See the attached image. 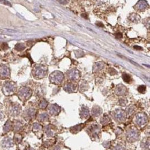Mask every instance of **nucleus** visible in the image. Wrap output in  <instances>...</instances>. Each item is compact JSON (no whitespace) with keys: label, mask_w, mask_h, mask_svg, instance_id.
I'll return each instance as SVG.
<instances>
[{"label":"nucleus","mask_w":150,"mask_h":150,"mask_svg":"<svg viewBox=\"0 0 150 150\" xmlns=\"http://www.w3.org/2000/svg\"><path fill=\"white\" fill-rule=\"evenodd\" d=\"M47 72H48V69L46 66L38 64L34 68L33 75L36 78L41 79L47 76Z\"/></svg>","instance_id":"f257e3e1"},{"label":"nucleus","mask_w":150,"mask_h":150,"mask_svg":"<svg viewBox=\"0 0 150 150\" xmlns=\"http://www.w3.org/2000/svg\"><path fill=\"white\" fill-rule=\"evenodd\" d=\"M64 77L63 73L59 71H55L53 73L50 75L49 80L52 83L56 84V85H59L62 82Z\"/></svg>","instance_id":"f03ea898"},{"label":"nucleus","mask_w":150,"mask_h":150,"mask_svg":"<svg viewBox=\"0 0 150 150\" xmlns=\"http://www.w3.org/2000/svg\"><path fill=\"white\" fill-rule=\"evenodd\" d=\"M18 96L21 100L26 101L30 98L32 95V90L28 87H23L20 88L18 91Z\"/></svg>","instance_id":"7ed1b4c3"},{"label":"nucleus","mask_w":150,"mask_h":150,"mask_svg":"<svg viewBox=\"0 0 150 150\" xmlns=\"http://www.w3.org/2000/svg\"><path fill=\"white\" fill-rule=\"evenodd\" d=\"M2 91L6 95H11L16 91V84L13 82H7L3 87Z\"/></svg>","instance_id":"20e7f679"},{"label":"nucleus","mask_w":150,"mask_h":150,"mask_svg":"<svg viewBox=\"0 0 150 150\" xmlns=\"http://www.w3.org/2000/svg\"><path fill=\"white\" fill-rule=\"evenodd\" d=\"M113 117L117 122H123L126 119V113L123 110L117 109L112 113Z\"/></svg>","instance_id":"39448f33"},{"label":"nucleus","mask_w":150,"mask_h":150,"mask_svg":"<svg viewBox=\"0 0 150 150\" xmlns=\"http://www.w3.org/2000/svg\"><path fill=\"white\" fill-rule=\"evenodd\" d=\"M139 132L136 129H129L127 132V140L131 142L137 141L139 139Z\"/></svg>","instance_id":"423d86ee"},{"label":"nucleus","mask_w":150,"mask_h":150,"mask_svg":"<svg viewBox=\"0 0 150 150\" xmlns=\"http://www.w3.org/2000/svg\"><path fill=\"white\" fill-rule=\"evenodd\" d=\"M147 116L144 113H140L135 117V123L140 127L145 125L147 123Z\"/></svg>","instance_id":"0eeeda50"},{"label":"nucleus","mask_w":150,"mask_h":150,"mask_svg":"<svg viewBox=\"0 0 150 150\" xmlns=\"http://www.w3.org/2000/svg\"><path fill=\"white\" fill-rule=\"evenodd\" d=\"M67 76L71 80H76L80 77V73L78 69H73L67 71Z\"/></svg>","instance_id":"6e6552de"},{"label":"nucleus","mask_w":150,"mask_h":150,"mask_svg":"<svg viewBox=\"0 0 150 150\" xmlns=\"http://www.w3.org/2000/svg\"><path fill=\"white\" fill-rule=\"evenodd\" d=\"M10 77V70L6 65L0 66V78L6 79Z\"/></svg>","instance_id":"1a4fd4ad"},{"label":"nucleus","mask_w":150,"mask_h":150,"mask_svg":"<svg viewBox=\"0 0 150 150\" xmlns=\"http://www.w3.org/2000/svg\"><path fill=\"white\" fill-rule=\"evenodd\" d=\"M21 109V108L20 105L15 104L11 106L10 110H9V113H10L11 116H17L20 114Z\"/></svg>","instance_id":"9d476101"},{"label":"nucleus","mask_w":150,"mask_h":150,"mask_svg":"<svg viewBox=\"0 0 150 150\" xmlns=\"http://www.w3.org/2000/svg\"><path fill=\"white\" fill-rule=\"evenodd\" d=\"M61 111L60 107L58 106L56 104H51L49 108V114L52 116H56L59 114Z\"/></svg>","instance_id":"9b49d317"},{"label":"nucleus","mask_w":150,"mask_h":150,"mask_svg":"<svg viewBox=\"0 0 150 150\" xmlns=\"http://www.w3.org/2000/svg\"><path fill=\"white\" fill-rule=\"evenodd\" d=\"M1 145H2L3 147L9 148L13 147V145H14V142H13V140H12V138L9 137H6L2 140Z\"/></svg>","instance_id":"f8f14e48"},{"label":"nucleus","mask_w":150,"mask_h":150,"mask_svg":"<svg viewBox=\"0 0 150 150\" xmlns=\"http://www.w3.org/2000/svg\"><path fill=\"white\" fill-rule=\"evenodd\" d=\"M36 113H37V111H36L35 109L30 108L24 112V118H26V119L33 118L35 117Z\"/></svg>","instance_id":"ddd939ff"},{"label":"nucleus","mask_w":150,"mask_h":150,"mask_svg":"<svg viewBox=\"0 0 150 150\" xmlns=\"http://www.w3.org/2000/svg\"><path fill=\"white\" fill-rule=\"evenodd\" d=\"M127 88L123 85H118L116 88V93L118 95H124L127 93Z\"/></svg>","instance_id":"4468645a"},{"label":"nucleus","mask_w":150,"mask_h":150,"mask_svg":"<svg viewBox=\"0 0 150 150\" xmlns=\"http://www.w3.org/2000/svg\"><path fill=\"white\" fill-rule=\"evenodd\" d=\"M77 87L76 85L72 82H69L64 86V90L68 93H73L76 91Z\"/></svg>","instance_id":"2eb2a0df"},{"label":"nucleus","mask_w":150,"mask_h":150,"mask_svg":"<svg viewBox=\"0 0 150 150\" xmlns=\"http://www.w3.org/2000/svg\"><path fill=\"white\" fill-rule=\"evenodd\" d=\"M80 116L81 118H87L89 116V110L87 107L82 106L80 109Z\"/></svg>","instance_id":"dca6fc26"},{"label":"nucleus","mask_w":150,"mask_h":150,"mask_svg":"<svg viewBox=\"0 0 150 150\" xmlns=\"http://www.w3.org/2000/svg\"><path fill=\"white\" fill-rule=\"evenodd\" d=\"M89 131L91 132V135L92 136H93V137H97L99 135L100 129V127L98 125H94L89 128Z\"/></svg>","instance_id":"f3484780"},{"label":"nucleus","mask_w":150,"mask_h":150,"mask_svg":"<svg viewBox=\"0 0 150 150\" xmlns=\"http://www.w3.org/2000/svg\"><path fill=\"white\" fill-rule=\"evenodd\" d=\"M147 7V3L146 1H139L137 3V4L135 6L136 9H137V10L138 11H144L145 10Z\"/></svg>","instance_id":"a211bd4d"},{"label":"nucleus","mask_w":150,"mask_h":150,"mask_svg":"<svg viewBox=\"0 0 150 150\" xmlns=\"http://www.w3.org/2000/svg\"><path fill=\"white\" fill-rule=\"evenodd\" d=\"M102 110L98 106H94L91 110V114L94 117L99 116L100 115L102 114Z\"/></svg>","instance_id":"6ab92c4d"},{"label":"nucleus","mask_w":150,"mask_h":150,"mask_svg":"<svg viewBox=\"0 0 150 150\" xmlns=\"http://www.w3.org/2000/svg\"><path fill=\"white\" fill-rule=\"evenodd\" d=\"M104 66V64L102 62H98L94 64V65L93 66V71L96 72L99 71L101 69H102Z\"/></svg>","instance_id":"aec40b11"},{"label":"nucleus","mask_w":150,"mask_h":150,"mask_svg":"<svg viewBox=\"0 0 150 150\" xmlns=\"http://www.w3.org/2000/svg\"><path fill=\"white\" fill-rule=\"evenodd\" d=\"M79 88H80V90L81 91H85L89 89V85L86 81H81L80 84H79Z\"/></svg>","instance_id":"412c9836"},{"label":"nucleus","mask_w":150,"mask_h":150,"mask_svg":"<svg viewBox=\"0 0 150 150\" xmlns=\"http://www.w3.org/2000/svg\"><path fill=\"white\" fill-rule=\"evenodd\" d=\"M45 133L47 134V136L49 137H51V136H53L54 135V132H53V129H52V127H51V125H48V126H46L44 129Z\"/></svg>","instance_id":"4be33fe9"},{"label":"nucleus","mask_w":150,"mask_h":150,"mask_svg":"<svg viewBox=\"0 0 150 150\" xmlns=\"http://www.w3.org/2000/svg\"><path fill=\"white\" fill-rule=\"evenodd\" d=\"M12 127H13V125H12V123H11V121H8L6 123H5L4 126V131L5 133H7L9 132V131H11V129H12Z\"/></svg>","instance_id":"5701e85b"},{"label":"nucleus","mask_w":150,"mask_h":150,"mask_svg":"<svg viewBox=\"0 0 150 150\" xmlns=\"http://www.w3.org/2000/svg\"><path fill=\"white\" fill-rule=\"evenodd\" d=\"M83 127H84V124L76 125V126H75V127H72L71 129V132H73V133H77V132H78L79 131H80Z\"/></svg>","instance_id":"b1692460"},{"label":"nucleus","mask_w":150,"mask_h":150,"mask_svg":"<svg viewBox=\"0 0 150 150\" xmlns=\"http://www.w3.org/2000/svg\"><path fill=\"white\" fill-rule=\"evenodd\" d=\"M38 119L39 121H42V122H44V121H47L49 119V116H48L47 113H42V114L39 115Z\"/></svg>","instance_id":"393cba45"},{"label":"nucleus","mask_w":150,"mask_h":150,"mask_svg":"<svg viewBox=\"0 0 150 150\" xmlns=\"http://www.w3.org/2000/svg\"><path fill=\"white\" fill-rule=\"evenodd\" d=\"M22 124L19 121H16L14 124V129L15 131H19L22 129Z\"/></svg>","instance_id":"a878e982"},{"label":"nucleus","mask_w":150,"mask_h":150,"mask_svg":"<svg viewBox=\"0 0 150 150\" xmlns=\"http://www.w3.org/2000/svg\"><path fill=\"white\" fill-rule=\"evenodd\" d=\"M110 121V118H109V116H104L101 119H100V123H101L102 125H107V124H108V123H109Z\"/></svg>","instance_id":"bb28decb"},{"label":"nucleus","mask_w":150,"mask_h":150,"mask_svg":"<svg viewBox=\"0 0 150 150\" xmlns=\"http://www.w3.org/2000/svg\"><path fill=\"white\" fill-rule=\"evenodd\" d=\"M42 126H41L39 123H35L33 124V131L36 132V131H42Z\"/></svg>","instance_id":"cd10ccee"},{"label":"nucleus","mask_w":150,"mask_h":150,"mask_svg":"<svg viewBox=\"0 0 150 150\" xmlns=\"http://www.w3.org/2000/svg\"><path fill=\"white\" fill-rule=\"evenodd\" d=\"M47 105H48V102H47L45 99L42 100L40 101V104H39V107H40V109H45V108L47 107Z\"/></svg>","instance_id":"c85d7f7f"},{"label":"nucleus","mask_w":150,"mask_h":150,"mask_svg":"<svg viewBox=\"0 0 150 150\" xmlns=\"http://www.w3.org/2000/svg\"><path fill=\"white\" fill-rule=\"evenodd\" d=\"M135 111V107L134 106H129V107H127V114L128 115L133 114Z\"/></svg>","instance_id":"c756f323"},{"label":"nucleus","mask_w":150,"mask_h":150,"mask_svg":"<svg viewBox=\"0 0 150 150\" xmlns=\"http://www.w3.org/2000/svg\"><path fill=\"white\" fill-rule=\"evenodd\" d=\"M24 49H25V46L23 44H21V43H18V44L15 45V49L17 50V51H23Z\"/></svg>","instance_id":"7c9ffc66"},{"label":"nucleus","mask_w":150,"mask_h":150,"mask_svg":"<svg viewBox=\"0 0 150 150\" xmlns=\"http://www.w3.org/2000/svg\"><path fill=\"white\" fill-rule=\"evenodd\" d=\"M123 79L124 80V81L125 82H126L129 83L131 82V77L129 76V75L127 73H123Z\"/></svg>","instance_id":"2f4dec72"},{"label":"nucleus","mask_w":150,"mask_h":150,"mask_svg":"<svg viewBox=\"0 0 150 150\" xmlns=\"http://www.w3.org/2000/svg\"><path fill=\"white\" fill-rule=\"evenodd\" d=\"M119 104L121 106H125L127 104V100L125 98H121L119 100Z\"/></svg>","instance_id":"473e14b6"},{"label":"nucleus","mask_w":150,"mask_h":150,"mask_svg":"<svg viewBox=\"0 0 150 150\" xmlns=\"http://www.w3.org/2000/svg\"><path fill=\"white\" fill-rule=\"evenodd\" d=\"M130 19H131V21H136V20H138H138L140 19V17L138 15H136V14H132V15H131ZM136 22H137V21H136Z\"/></svg>","instance_id":"72a5a7b5"},{"label":"nucleus","mask_w":150,"mask_h":150,"mask_svg":"<svg viewBox=\"0 0 150 150\" xmlns=\"http://www.w3.org/2000/svg\"><path fill=\"white\" fill-rule=\"evenodd\" d=\"M14 140H15V142H16L17 143H19V142H21V140H22V137L19 134H16L15 136V139Z\"/></svg>","instance_id":"f704fd0d"},{"label":"nucleus","mask_w":150,"mask_h":150,"mask_svg":"<svg viewBox=\"0 0 150 150\" xmlns=\"http://www.w3.org/2000/svg\"><path fill=\"white\" fill-rule=\"evenodd\" d=\"M138 91L140 92V93H144L146 91V87L145 85H141L138 88Z\"/></svg>","instance_id":"c9c22d12"},{"label":"nucleus","mask_w":150,"mask_h":150,"mask_svg":"<svg viewBox=\"0 0 150 150\" xmlns=\"http://www.w3.org/2000/svg\"><path fill=\"white\" fill-rule=\"evenodd\" d=\"M113 150H125V147L123 145H116L114 148Z\"/></svg>","instance_id":"e433bc0d"},{"label":"nucleus","mask_w":150,"mask_h":150,"mask_svg":"<svg viewBox=\"0 0 150 150\" xmlns=\"http://www.w3.org/2000/svg\"><path fill=\"white\" fill-rule=\"evenodd\" d=\"M109 73L110 75H111V76H114V75L117 74V71L114 69H110L109 70Z\"/></svg>","instance_id":"4c0bfd02"},{"label":"nucleus","mask_w":150,"mask_h":150,"mask_svg":"<svg viewBox=\"0 0 150 150\" xmlns=\"http://www.w3.org/2000/svg\"><path fill=\"white\" fill-rule=\"evenodd\" d=\"M134 49L136 50H138V51H141L142 50V48L141 47H138V46H134Z\"/></svg>","instance_id":"58836bf2"},{"label":"nucleus","mask_w":150,"mask_h":150,"mask_svg":"<svg viewBox=\"0 0 150 150\" xmlns=\"http://www.w3.org/2000/svg\"><path fill=\"white\" fill-rule=\"evenodd\" d=\"M115 35L116 36V38H121V37H122V34H121V33H116L115 34Z\"/></svg>","instance_id":"ea45409f"},{"label":"nucleus","mask_w":150,"mask_h":150,"mask_svg":"<svg viewBox=\"0 0 150 150\" xmlns=\"http://www.w3.org/2000/svg\"><path fill=\"white\" fill-rule=\"evenodd\" d=\"M3 118H4V114H3L2 112L0 111V120H2Z\"/></svg>","instance_id":"a19ab883"},{"label":"nucleus","mask_w":150,"mask_h":150,"mask_svg":"<svg viewBox=\"0 0 150 150\" xmlns=\"http://www.w3.org/2000/svg\"><path fill=\"white\" fill-rule=\"evenodd\" d=\"M96 24L97 25H99V26H100V27H103V24L102 23H100V22H98V23H96Z\"/></svg>","instance_id":"79ce46f5"},{"label":"nucleus","mask_w":150,"mask_h":150,"mask_svg":"<svg viewBox=\"0 0 150 150\" xmlns=\"http://www.w3.org/2000/svg\"><path fill=\"white\" fill-rule=\"evenodd\" d=\"M59 3H68V1H59Z\"/></svg>","instance_id":"37998d69"}]
</instances>
